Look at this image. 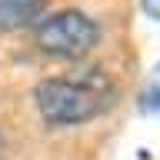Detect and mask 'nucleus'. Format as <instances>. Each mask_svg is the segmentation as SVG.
<instances>
[{"mask_svg": "<svg viewBox=\"0 0 160 160\" xmlns=\"http://www.w3.org/2000/svg\"><path fill=\"white\" fill-rule=\"evenodd\" d=\"M40 120L53 130L63 127H83L103 117L117 103V83L107 70L87 67L77 73H57L43 77L33 90Z\"/></svg>", "mask_w": 160, "mask_h": 160, "instance_id": "obj_1", "label": "nucleus"}, {"mask_svg": "<svg viewBox=\"0 0 160 160\" xmlns=\"http://www.w3.org/2000/svg\"><path fill=\"white\" fill-rule=\"evenodd\" d=\"M0 147H3V143H0Z\"/></svg>", "mask_w": 160, "mask_h": 160, "instance_id": "obj_6", "label": "nucleus"}, {"mask_svg": "<svg viewBox=\"0 0 160 160\" xmlns=\"http://www.w3.org/2000/svg\"><path fill=\"white\" fill-rule=\"evenodd\" d=\"M137 110L140 113H160V63L150 70L147 77H143V83H140Z\"/></svg>", "mask_w": 160, "mask_h": 160, "instance_id": "obj_4", "label": "nucleus"}, {"mask_svg": "<svg viewBox=\"0 0 160 160\" xmlns=\"http://www.w3.org/2000/svg\"><path fill=\"white\" fill-rule=\"evenodd\" d=\"M47 0H0V33L33 27L43 17Z\"/></svg>", "mask_w": 160, "mask_h": 160, "instance_id": "obj_3", "label": "nucleus"}, {"mask_svg": "<svg viewBox=\"0 0 160 160\" xmlns=\"http://www.w3.org/2000/svg\"><path fill=\"white\" fill-rule=\"evenodd\" d=\"M33 43L50 60H83L100 43V23L83 10H57L33 23Z\"/></svg>", "mask_w": 160, "mask_h": 160, "instance_id": "obj_2", "label": "nucleus"}, {"mask_svg": "<svg viewBox=\"0 0 160 160\" xmlns=\"http://www.w3.org/2000/svg\"><path fill=\"white\" fill-rule=\"evenodd\" d=\"M140 10H143L147 17L160 20V0H140Z\"/></svg>", "mask_w": 160, "mask_h": 160, "instance_id": "obj_5", "label": "nucleus"}]
</instances>
